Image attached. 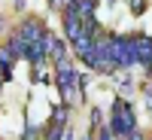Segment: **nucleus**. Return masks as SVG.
I'll return each mask as SVG.
<instances>
[{
    "label": "nucleus",
    "mask_w": 152,
    "mask_h": 140,
    "mask_svg": "<svg viewBox=\"0 0 152 140\" xmlns=\"http://www.w3.org/2000/svg\"><path fill=\"white\" fill-rule=\"evenodd\" d=\"M49 58L52 61H64L67 58V46H64V40H58L55 34H49Z\"/></svg>",
    "instance_id": "5"
},
{
    "label": "nucleus",
    "mask_w": 152,
    "mask_h": 140,
    "mask_svg": "<svg viewBox=\"0 0 152 140\" xmlns=\"http://www.w3.org/2000/svg\"><path fill=\"white\" fill-rule=\"evenodd\" d=\"M131 12L134 15H143L146 12V0H131Z\"/></svg>",
    "instance_id": "8"
},
{
    "label": "nucleus",
    "mask_w": 152,
    "mask_h": 140,
    "mask_svg": "<svg viewBox=\"0 0 152 140\" xmlns=\"http://www.w3.org/2000/svg\"><path fill=\"white\" fill-rule=\"evenodd\" d=\"M0 61H3V64H12V61H15V52H12V46H9V43L0 49Z\"/></svg>",
    "instance_id": "7"
},
{
    "label": "nucleus",
    "mask_w": 152,
    "mask_h": 140,
    "mask_svg": "<svg viewBox=\"0 0 152 140\" xmlns=\"http://www.w3.org/2000/svg\"><path fill=\"white\" fill-rule=\"evenodd\" d=\"M146 107H149V110H152V92H149V95H146Z\"/></svg>",
    "instance_id": "14"
},
{
    "label": "nucleus",
    "mask_w": 152,
    "mask_h": 140,
    "mask_svg": "<svg viewBox=\"0 0 152 140\" xmlns=\"http://www.w3.org/2000/svg\"><path fill=\"white\" fill-rule=\"evenodd\" d=\"M134 61L146 70L152 67V37H146V34L134 37Z\"/></svg>",
    "instance_id": "4"
},
{
    "label": "nucleus",
    "mask_w": 152,
    "mask_h": 140,
    "mask_svg": "<svg viewBox=\"0 0 152 140\" xmlns=\"http://www.w3.org/2000/svg\"><path fill=\"white\" fill-rule=\"evenodd\" d=\"M0 79H3V82H6V79H12V67H9V64H3V61H0Z\"/></svg>",
    "instance_id": "10"
},
{
    "label": "nucleus",
    "mask_w": 152,
    "mask_h": 140,
    "mask_svg": "<svg viewBox=\"0 0 152 140\" xmlns=\"http://www.w3.org/2000/svg\"><path fill=\"white\" fill-rule=\"evenodd\" d=\"M0 31H3V15H0Z\"/></svg>",
    "instance_id": "15"
},
{
    "label": "nucleus",
    "mask_w": 152,
    "mask_h": 140,
    "mask_svg": "<svg viewBox=\"0 0 152 140\" xmlns=\"http://www.w3.org/2000/svg\"><path fill=\"white\" fill-rule=\"evenodd\" d=\"M64 128H67V122H49L46 140H61V137H64Z\"/></svg>",
    "instance_id": "6"
},
{
    "label": "nucleus",
    "mask_w": 152,
    "mask_h": 140,
    "mask_svg": "<svg viewBox=\"0 0 152 140\" xmlns=\"http://www.w3.org/2000/svg\"><path fill=\"white\" fill-rule=\"evenodd\" d=\"M37 134H40V131H37V128H34V125H31V128H28V131H24V140H37Z\"/></svg>",
    "instance_id": "12"
},
{
    "label": "nucleus",
    "mask_w": 152,
    "mask_h": 140,
    "mask_svg": "<svg viewBox=\"0 0 152 140\" xmlns=\"http://www.w3.org/2000/svg\"><path fill=\"white\" fill-rule=\"evenodd\" d=\"M43 34H46V24H43L40 18H24L15 37H18V40H21L24 46H31V43H37V40H40Z\"/></svg>",
    "instance_id": "3"
},
{
    "label": "nucleus",
    "mask_w": 152,
    "mask_h": 140,
    "mask_svg": "<svg viewBox=\"0 0 152 140\" xmlns=\"http://www.w3.org/2000/svg\"><path fill=\"white\" fill-rule=\"evenodd\" d=\"M122 140H146V137H143L140 131H137V128H134V131H128V134H125Z\"/></svg>",
    "instance_id": "11"
},
{
    "label": "nucleus",
    "mask_w": 152,
    "mask_h": 140,
    "mask_svg": "<svg viewBox=\"0 0 152 140\" xmlns=\"http://www.w3.org/2000/svg\"><path fill=\"white\" fill-rule=\"evenodd\" d=\"M55 79H58V88H61V95H64L67 104H79L82 100V88H79V73H76L70 67V61H55Z\"/></svg>",
    "instance_id": "1"
},
{
    "label": "nucleus",
    "mask_w": 152,
    "mask_h": 140,
    "mask_svg": "<svg viewBox=\"0 0 152 140\" xmlns=\"http://www.w3.org/2000/svg\"><path fill=\"white\" fill-rule=\"evenodd\" d=\"M49 3H52L55 9H61V6H64V0H49Z\"/></svg>",
    "instance_id": "13"
},
{
    "label": "nucleus",
    "mask_w": 152,
    "mask_h": 140,
    "mask_svg": "<svg viewBox=\"0 0 152 140\" xmlns=\"http://www.w3.org/2000/svg\"><path fill=\"white\" fill-rule=\"evenodd\" d=\"M110 134L113 137H125L128 131H134L137 128V116H134V110H131V104L125 97H116L113 100V110H110Z\"/></svg>",
    "instance_id": "2"
},
{
    "label": "nucleus",
    "mask_w": 152,
    "mask_h": 140,
    "mask_svg": "<svg viewBox=\"0 0 152 140\" xmlns=\"http://www.w3.org/2000/svg\"><path fill=\"white\" fill-rule=\"evenodd\" d=\"M52 122H67V110L64 107H55L52 110Z\"/></svg>",
    "instance_id": "9"
}]
</instances>
